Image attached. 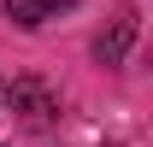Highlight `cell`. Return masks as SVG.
Instances as JSON below:
<instances>
[{"mask_svg":"<svg viewBox=\"0 0 153 147\" xmlns=\"http://www.w3.org/2000/svg\"><path fill=\"white\" fill-rule=\"evenodd\" d=\"M12 112H24L30 124H47L59 106H53V94L41 88V82H30V76H24V82H12Z\"/></svg>","mask_w":153,"mask_h":147,"instance_id":"1","label":"cell"},{"mask_svg":"<svg viewBox=\"0 0 153 147\" xmlns=\"http://www.w3.org/2000/svg\"><path fill=\"white\" fill-rule=\"evenodd\" d=\"M65 6H76V0H6V18H12V24H24V30H36V24L59 18Z\"/></svg>","mask_w":153,"mask_h":147,"instance_id":"2","label":"cell"}]
</instances>
